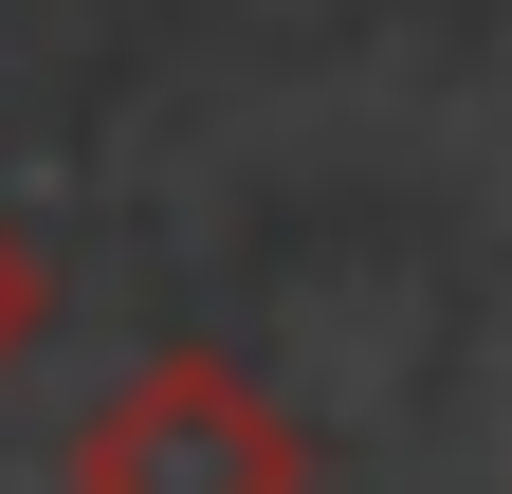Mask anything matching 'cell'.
I'll list each match as a JSON object with an SVG mask.
<instances>
[{
  "instance_id": "6da1fadb",
  "label": "cell",
  "mask_w": 512,
  "mask_h": 494,
  "mask_svg": "<svg viewBox=\"0 0 512 494\" xmlns=\"http://www.w3.org/2000/svg\"><path fill=\"white\" fill-rule=\"evenodd\" d=\"M74 494H311V440L275 385H238L220 348H147L74 421Z\"/></svg>"
},
{
  "instance_id": "7a4b0ae2",
  "label": "cell",
  "mask_w": 512,
  "mask_h": 494,
  "mask_svg": "<svg viewBox=\"0 0 512 494\" xmlns=\"http://www.w3.org/2000/svg\"><path fill=\"white\" fill-rule=\"evenodd\" d=\"M37 348V257H19V220H0V366Z\"/></svg>"
}]
</instances>
